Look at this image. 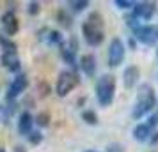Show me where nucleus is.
Returning <instances> with one entry per match:
<instances>
[{"label": "nucleus", "instance_id": "obj_1", "mask_svg": "<svg viewBox=\"0 0 158 152\" xmlns=\"http://www.w3.org/2000/svg\"><path fill=\"white\" fill-rule=\"evenodd\" d=\"M82 34L85 37L87 44L91 46H100L105 39V34H103V16L94 11L87 16V20L82 25Z\"/></svg>", "mask_w": 158, "mask_h": 152}, {"label": "nucleus", "instance_id": "obj_2", "mask_svg": "<svg viewBox=\"0 0 158 152\" xmlns=\"http://www.w3.org/2000/svg\"><path fill=\"white\" fill-rule=\"evenodd\" d=\"M156 106V95H155V90L151 85L144 83L139 88V95H137L135 106H133V111H131V117L133 119H142L146 113H149L151 110Z\"/></svg>", "mask_w": 158, "mask_h": 152}, {"label": "nucleus", "instance_id": "obj_3", "mask_svg": "<svg viewBox=\"0 0 158 152\" xmlns=\"http://www.w3.org/2000/svg\"><path fill=\"white\" fill-rule=\"evenodd\" d=\"M115 94V78L112 74H103L96 83V99L101 106H108L114 101Z\"/></svg>", "mask_w": 158, "mask_h": 152}, {"label": "nucleus", "instance_id": "obj_4", "mask_svg": "<svg viewBox=\"0 0 158 152\" xmlns=\"http://www.w3.org/2000/svg\"><path fill=\"white\" fill-rule=\"evenodd\" d=\"M78 85V76L73 71H62L59 72L57 83H55V92L59 97H66V95L73 92L75 87Z\"/></svg>", "mask_w": 158, "mask_h": 152}, {"label": "nucleus", "instance_id": "obj_5", "mask_svg": "<svg viewBox=\"0 0 158 152\" xmlns=\"http://www.w3.org/2000/svg\"><path fill=\"white\" fill-rule=\"evenodd\" d=\"M123 58H124V44L119 37H114L108 46V65L117 67L119 64H123Z\"/></svg>", "mask_w": 158, "mask_h": 152}, {"label": "nucleus", "instance_id": "obj_6", "mask_svg": "<svg viewBox=\"0 0 158 152\" xmlns=\"http://www.w3.org/2000/svg\"><path fill=\"white\" fill-rule=\"evenodd\" d=\"M155 11H156V4L155 2H139L135 4V7H133V18L135 20H151L153 14H155Z\"/></svg>", "mask_w": 158, "mask_h": 152}, {"label": "nucleus", "instance_id": "obj_7", "mask_svg": "<svg viewBox=\"0 0 158 152\" xmlns=\"http://www.w3.org/2000/svg\"><path fill=\"white\" fill-rule=\"evenodd\" d=\"M135 37L140 41L142 44H148V46H151V44L155 43V39H156V30L153 29L151 25H144V27H137L135 30Z\"/></svg>", "mask_w": 158, "mask_h": 152}, {"label": "nucleus", "instance_id": "obj_8", "mask_svg": "<svg viewBox=\"0 0 158 152\" xmlns=\"http://www.w3.org/2000/svg\"><path fill=\"white\" fill-rule=\"evenodd\" d=\"M27 85H29V78H27L25 74H18L15 80H13L11 87H9L7 97H9V99H13V97H18V95H20L23 90L27 88Z\"/></svg>", "mask_w": 158, "mask_h": 152}, {"label": "nucleus", "instance_id": "obj_9", "mask_svg": "<svg viewBox=\"0 0 158 152\" xmlns=\"http://www.w3.org/2000/svg\"><path fill=\"white\" fill-rule=\"evenodd\" d=\"M139 78H140V71H139L137 65H128L124 69V72H123V81H124V87L126 88L135 87V83L139 81Z\"/></svg>", "mask_w": 158, "mask_h": 152}, {"label": "nucleus", "instance_id": "obj_10", "mask_svg": "<svg viewBox=\"0 0 158 152\" xmlns=\"http://www.w3.org/2000/svg\"><path fill=\"white\" fill-rule=\"evenodd\" d=\"M80 67H82V71L85 76H94V71H96V58L94 55H84V57L80 58Z\"/></svg>", "mask_w": 158, "mask_h": 152}, {"label": "nucleus", "instance_id": "obj_11", "mask_svg": "<svg viewBox=\"0 0 158 152\" xmlns=\"http://www.w3.org/2000/svg\"><path fill=\"white\" fill-rule=\"evenodd\" d=\"M32 126H34V117L30 115L29 111H23L20 115V120H18V131L22 134H30Z\"/></svg>", "mask_w": 158, "mask_h": 152}, {"label": "nucleus", "instance_id": "obj_12", "mask_svg": "<svg viewBox=\"0 0 158 152\" xmlns=\"http://www.w3.org/2000/svg\"><path fill=\"white\" fill-rule=\"evenodd\" d=\"M149 136H151L149 124H137L135 129H133V138L137 142H146V140H149Z\"/></svg>", "mask_w": 158, "mask_h": 152}, {"label": "nucleus", "instance_id": "obj_13", "mask_svg": "<svg viewBox=\"0 0 158 152\" xmlns=\"http://www.w3.org/2000/svg\"><path fill=\"white\" fill-rule=\"evenodd\" d=\"M0 60H2V64L6 65L9 71H18L20 69V60L16 57V53H4Z\"/></svg>", "mask_w": 158, "mask_h": 152}, {"label": "nucleus", "instance_id": "obj_14", "mask_svg": "<svg viewBox=\"0 0 158 152\" xmlns=\"http://www.w3.org/2000/svg\"><path fill=\"white\" fill-rule=\"evenodd\" d=\"M0 46L4 53H16V44L13 43V39H7L6 36H0Z\"/></svg>", "mask_w": 158, "mask_h": 152}, {"label": "nucleus", "instance_id": "obj_15", "mask_svg": "<svg viewBox=\"0 0 158 152\" xmlns=\"http://www.w3.org/2000/svg\"><path fill=\"white\" fill-rule=\"evenodd\" d=\"M18 30H20V23H18V20H13V21H9L7 25H4V32H6V36H15V34H18Z\"/></svg>", "mask_w": 158, "mask_h": 152}, {"label": "nucleus", "instance_id": "obj_16", "mask_svg": "<svg viewBox=\"0 0 158 152\" xmlns=\"http://www.w3.org/2000/svg\"><path fill=\"white\" fill-rule=\"evenodd\" d=\"M82 119L85 120L87 124H98V117H96V113L94 111H91V110H85V111H82Z\"/></svg>", "mask_w": 158, "mask_h": 152}, {"label": "nucleus", "instance_id": "obj_17", "mask_svg": "<svg viewBox=\"0 0 158 152\" xmlns=\"http://www.w3.org/2000/svg\"><path fill=\"white\" fill-rule=\"evenodd\" d=\"M60 53H62V58H64L68 64H75V51H71L69 48H62Z\"/></svg>", "mask_w": 158, "mask_h": 152}, {"label": "nucleus", "instance_id": "obj_18", "mask_svg": "<svg viewBox=\"0 0 158 152\" xmlns=\"http://www.w3.org/2000/svg\"><path fill=\"white\" fill-rule=\"evenodd\" d=\"M87 6H89L87 0H71V2H69V7H73L75 11H82V9H85Z\"/></svg>", "mask_w": 158, "mask_h": 152}, {"label": "nucleus", "instance_id": "obj_19", "mask_svg": "<svg viewBox=\"0 0 158 152\" xmlns=\"http://www.w3.org/2000/svg\"><path fill=\"white\" fill-rule=\"evenodd\" d=\"M36 122L39 124V126H43V127H46V126L50 124V115H48L46 111H43V113H39V115L36 117Z\"/></svg>", "mask_w": 158, "mask_h": 152}, {"label": "nucleus", "instance_id": "obj_20", "mask_svg": "<svg viewBox=\"0 0 158 152\" xmlns=\"http://www.w3.org/2000/svg\"><path fill=\"white\" fill-rule=\"evenodd\" d=\"M117 7L121 9H130V7H135V2H131V0H115L114 2Z\"/></svg>", "mask_w": 158, "mask_h": 152}, {"label": "nucleus", "instance_id": "obj_21", "mask_svg": "<svg viewBox=\"0 0 158 152\" xmlns=\"http://www.w3.org/2000/svg\"><path fill=\"white\" fill-rule=\"evenodd\" d=\"M15 18H16L15 13H13V11H7V13H4V14H2V20H0V21H2V25H7V23L13 21Z\"/></svg>", "mask_w": 158, "mask_h": 152}, {"label": "nucleus", "instance_id": "obj_22", "mask_svg": "<svg viewBox=\"0 0 158 152\" xmlns=\"http://www.w3.org/2000/svg\"><path fill=\"white\" fill-rule=\"evenodd\" d=\"M57 18L60 20V23H62L64 27H69V25H71V18H66L64 11H59V13H57Z\"/></svg>", "mask_w": 158, "mask_h": 152}, {"label": "nucleus", "instance_id": "obj_23", "mask_svg": "<svg viewBox=\"0 0 158 152\" xmlns=\"http://www.w3.org/2000/svg\"><path fill=\"white\" fill-rule=\"evenodd\" d=\"M39 11H41V7H39V4H37V2H30V4H29V13L32 16H36Z\"/></svg>", "mask_w": 158, "mask_h": 152}, {"label": "nucleus", "instance_id": "obj_24", "mask_svg": "<svg viewBox=\"0 0 158 152\" xmlns=\"http://www.w3.org/2000/svg\"><path fill=\"white\" fill-rule=\"evenodd\" d=\"M29 140H30V143H39L41 140H43V136H41V133H30L29 134Z\"/></svg>", "mask_w": 158, "mask_h": 152}, {"label": "nucleus", "instance_id": "obj_25", "mask_svg": "<svg viewBox=\"0 0 158 152\" xmlns=\"http://www.w3.org/2000/svg\"><path fill=\"white\" fill-rule=\"evenodd\" d=\"M149 127L151 129H153V127H155V126H158V106H156V111H155V113H153V115L149 117Z\"/></svg>", "mask_w": 158, "mask_h": 152}, {"label": "nucleus", "instance_id": "obj_26", "mask_svg": "<svg viewBox=\"0 0 158 152\" xmlns=\"http://www.w3.org/2000/svg\"><path fill=\"white\" fill-rule=\"evenodd\" d=\"M107 152H124V149H123L121 143H112V145H108Z\"/></svg>", "mask_w": 158, "mask_h": 152}, {"label": "nucleus", "instance_id": "obj_27", "mask_svg": "<svg viewBox=\"0 0 158 152\" xmlns=\"http://www.w3.org/2000/svg\"><path fill=\"white\" fill-rule=\"evenodd\" d=\"M60 41H62V37H60V34H59V32H50V43L60 44Z\"/></svg>", "mask_w": 158, "mask_h": 152}, {"label": "nucleus", "instance_id": "obj_28", "mask_svg": "<svg viewBox=\"0 0 158 152\" xmlns=\"http://www.w3.org/2000/svg\"><path fill=\"white\" fill-rule=\"evenodd\" d=\"M39 90H43V92H41V95H46V94H48V85H46V83H43V85L39 83Z\"/></svg>", "mask_w": 158, "mask_h": 152}, {"label": "nucleus", "instance_id": "obj_29", "mask_svg": "<svg viewBox=\"0 0 158 152\" xmlns=\"http://www.w3.org/2000/svg\"><path fill=\"white\" fill-rule=\"evenodd\" d=\"M16 152H25V150H23V147H16Z\"/></svg>", "mask_w": 158, "mask_h": 152}, {"label": "nucleus", "instance_id": "obj_30", "mask_svg": "<svg viewBox=\"0 0 158 152\" xmlns=\"http://www.w3.org/2000/svg\"><path fill=\"white\" fill-rule=\"evenodd\" d=\"M0 152H6V150H4V149H2V147H0Z\"/></svg>", "mask_w": 158, "mask_h": 152}, {"label": "nucleus", "instance_id": "obj_31", "mask_svg": "<svg viewBox=\"0 0 158 152\" xmlns=\"http://www.w3.org/2000/svg\"><path fill=\"white\" fill-rule=\"evenodd\" d=\"M85 152H96V150H85Z\"/></svg>", "mask_w": 158, "mask_h": 152}, {"label": "nucleus", "instance_id": "obj_32", "mask_svg": "<svg viewBox=\"0 0 158 152\" xmlns=\"http://www.w3.org/2000/svg\"><path fill=\"white\" fill-rule=\"evenodd\" d=\"M156 58H158V50H156Z\"/></svg>", "mask_w": 158, "mask_h": 152}, {"label": "nucleus", "instance_id": "obj_33", "mask_svg": "<svg viewBox=\"0 0 158 152\" xmlns=\"http://www.w3.org/2000/svg\"><path fill=\"white\" fill-rule=\"evenodd\" d=\"M156 37H158V29H156Z\"/></svg>", "mask_w": 158, "mask_h": 152}]
</instances>
